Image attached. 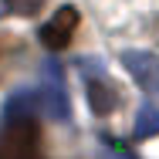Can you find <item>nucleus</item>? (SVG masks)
Listing matches in <instances>:
<instances>
[{
	"label": "nucleus",
	"instance_id": "nucleus-1",
	"mask_svg": "<svg viewBox=\"0 0 159 159\" xmlns=\"http://www.w3.org/2000/svg\"><path fill=\"white\" fill-rule=\"evenodd\" d=\"M44 78H41V112L48 115V119H54V122H64V119H71V102H68V92H64V81H61V68L54 61H44V71H41Z\"/></svg>",
	"mask_w": 159,
	"mask_h": 159
},
{
	"label": "nucleus",
	"instance_id": "nucleus-2",
	"mask_svg": "<svg viewBox=\"0 0 159 159\" xmlns=\"http://www.w3.org/2000/svg\"><path fill=\"white\" fill-rule=\"evenodd\" d=\"M122 64L146 95L159 98V54H152V51H122Z\"/></svg>",
	"mask_w": 159,
	"mask_h": 159
},
{
	"label": "nucleus",
	"instance_id": "nucleus-3",
	"mask_svg": "<svg viewBox=\"0 0 159 159\" xmlns=\"http://www.w3.org/2000/svg\"><path fill=\"white\" fill-rule=\"evenodd\" d=\"M78 10L71 7V3H64L61 10L37 31V37H41V44L44 48H51V51H61V48H68L71 44V37H75V31H78Z\"/></svg>",
	"mask_w": 159,
	"mask_h": 159
},
{
	"label": "nucleus",
	"instance_id": "nucleus-4",
	"mask_svg": "<svg viewBox=\"0 0 159 159\" xmlns=\"http://www.w3.org/2000/svg\"><path fill=\"white\" fill-rule=\"evenodd\" d=\"M34 142H37L34 119H24V122H10V129H7V139H3L7 159H24V156H34Z\"/></svg>",
	"mask_w": 159,
	"mask_h": 159
},
{
	"label": "nucleus",
	"instance_id": "nucleus-5",
	"mask_svg": "<svg viewBox=\"0 0 159 159\" xmlns=\"http://www.w3.org/2000/svg\"><path fill=\"white\" fill-rule=\"evenodd\" d=\"M88 105H92V112H95L98 119L112 115V112H115V105H119V88H115L105 75L88 78Z\"/></svg>",
	"mask_w": 159,
	"mask_h": 159
},
{
	"label": "nucleus",
	"instance_id": "nucleus-6",
	"mask_svg": "<svg viewBox=\"0 0 159 159\" xmlns=\"http://www.w3.org/2000/svg\"><path fill=\"white\" fill-rule=\"evenodd\" d=\"M41 112V102H37V92H14V95L7 98V105H3V115H7V122H24V119H34Z\"/></svg>",
	"mask_w": 159,
	"mask_h": 159
},
{
	"label": "nucleus",
	"instance_id": "nucleus-7",
	"mask_svg": "<svg viewBox=\"0 0 159 159\" xmlns=\"http://www.w3.org/2000/svg\"><path fill=\"white\" fill-rule=\"evenodd\" d=\"M132 135L135 139H152V135H159V105H142L139 108Z\"/></svg>",
	"mask_w": 159,
	"mask_h": 159
},
{
	"label": "nucleus",
	"instance_id": "nucleus-8",
	"mask_svg": "<svg viewBox=\"0 0 159 159\" xmlns=\"http://www.w3.org/2000/svg\"><path fill=\"white\" fill-rule=\"evenodd\" d=\"M41 7H44V0H3V10L17 14V17H34Z\"/></svg>",
	"mask_w": 159,
	"mask_h": 159
},
{
	"label": "nucleus",
	"instance_id": "nucleus-9",
	"mask_svg": "<svg viewBox=\"0 0 159 159\" xmlns=\"http://www.w3.org/2000/svg\"><path fill=\"white\" fill-rule=\"evenodd\" d=\"M24 159H37V156H24Z\"/></svg>",
	"mask_w": 159,
	"mask_h": 159
}]
</instances>
